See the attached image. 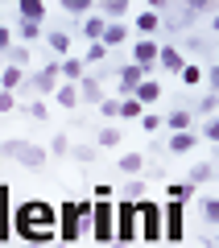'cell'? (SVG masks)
Masks as SVG:
<instances>
[{"instance_id": "obj_1", "label": "cell", "mask_w": 219, "mask_h": 248, "mask_svg": "<svg viewBox=\"0 0 219 248\" xmlns=\"http://www.w3.org/2000/svg\"><path fill=\"white\" fill-rule=\"evenodd\" d=\"M13 236L25 244H54L58 240V207L46 199H29V203H13Z\"/></svg>"}, {"instance_id": "obj_2", "label": "cell", "mask_w": 219, "mask_h": 248, "mask_svg": "<svg viewBox=\"0 0 219 248\" xmlns=\"http://www.w3.org/2000/svg\"><path fill=\"white\" fill-rule=\"evenodd\" d=\"M87 232H91V203L66 199V203L58 207V240L62 244H75V240H83Z\"/></svg>"}, {"instance_id": "obj_3", "label": "cell", "mask_w": 219, "mask_h": 248, "mask_svg": "<svg viewBox=\"0 0 219 248\" xmlns=\"http://www.w3.org/2000/svg\"><path fill=\"white\" fill-rule=\"evenodd\" d=\"M91 236L99 248L116 244V199H95L91 203Z\"/></svg>"}, {"instance_id": "obj_4", "label": "cell", "mask_w": 219, "mask_h": 248, "mask_svg": "<svg viewBox=\"0 0 219 248\" xmlns=\"http://www.w3.org/2000/svg\"><path fill=\"white\" fill-rule=\"evenodd\" d=\"M58 83H62V75H58V58H50L46 66H37V71L25 75V87H21V91H29V99H54Z\"/></svg>"}, {"instance_id": "obj_5", "label": "cell", "mask_w": 219, "mask_h": 248, "mask_svg": "<svg viewBox=\"0 0 219 248\" xmlns=\"http://www.w3.org/2000/svg\"><path fill=\"white\" fill-rule=\"evenodd\" d=\"M0 157H13V161H21V166H29V170H42L46 157H50V149H42V145H33V141H4L0 145Z\"/></svg>"}, {"instance_id": "obj_6", "label": "cell", "mask_w": 219, "mask_h": 248, "mask_svg": "<svg viewBox=\"0 0 219 248\" xmlns=\"http://www.w3.org/2000/svg\"><path fill=\"white\" fill-rule=\"evenodd\" d=\"M137 240H149V244H157L161 240V203H153V199H141L137 203Z\"/></svg>"}, {"instance_id": "obj_7", "label": "cell", "mask_w": 219, "mask_h": 248, "mask_svg": "<svg viewBox=\"0 0 219 248\" xmlns=\"http://www.w3.org/2000/svg\"><path fill=\"white\" fill-rule=\"evenodd\" d=\"M157 54H161L157 37H137V42H132V66H141L145 79H153V71H157Z\"/></svg>"}, {"instance_id": "obj_8", "label": "cell", "mask_w": 219, "mask_h": 248, "mask_svg": "<svg viewBox=\"0 0 219 248\" xmlns=\"http://www.w3.org/2000/svg\"><path fill=\"white\" fill-rule=\"evenodd\" d=\"M182 236H186V207L182 203H166L161 207V240L178 244Z\"/></svg>"}, {"instance_id": "obj_9", "label": "cell", "mask_w": 219, "mask_h": 248, "mask_svg": "<svg viewBox=\"0 0 219 248\" xmlns=\"http://www.w3.org/2000/svg\"><path fill=\"white\" fill-rule=\"evenodd\" d=\"M137 236H141L137 232V203H120V199H116V244L132 248Z\"/></svg>"}, {"instance_id": "obj_10", "label": "cell", "mask_w": 219, "mask_h": 248, "mask_svg": "<svg viewBox=\"0 0 219 248\" xmlns=\"http://www.w3.org/2000/svg\"><path fill=\"white\" fill-rule=\"evenodd\" d=\"M13 240V186L0 182V248Z\"/></svg>"}, {"instance_id": "obj_11", "label": "cell", "mask_w": 219, "mask_h": 248, "mask_svg": "<svg viewBox=\"0 0 219 248\" xmlns=\"http://www.w3.org/2000/svg\"><path fill=\"white\" fill-rule=\"evenodd\" d=\"M145 83V71L141 66H132V62H124L120 71H116V91H120V99H132V91Z\"/></svg>"}, {"instance_id": "obj_12", "label": "cell", "mask_w": 219, "mask_h": 248, "mask_svg": "<svg viewBox=\"0 0 219 248\" xmlns=\"http://www.w3.org/2000/svg\"><path fill=\"white\" fill-rule=\"evenodd\" d=\"M46 0H17V17L29 21V25H46Z\"/></svg>"}, {"instance_id": "obj_13", "label": "cell", "mask_w": 219, "mask_h": 248, "mask_svg": "<svg viewBox=\"0 0 219 248\" xmlns=\"http://www.w3.org/2000/svg\"><path fill=\"white\" fill-rule=\"evenodd\" d=\"M157 66L166 75H182V66H186V54L178 50V46H161V54H157Z\"/></svg>"}, {"instance_id": "obj_14", "label": "cell", "mask_w": 219, "mask_h": 248, "mask_svg": "<svg viewBox=\"0 0 219 248\" xmlns=\"http://www.w3.org/2000/svg\"><path fill=\"white\" fill-rule=\"evenodd\" d=\"M46 46H50V50H54V58H70V29H46Z\"/></svg>"}, {"instance_id": "obj_15", "label": "cell", "mask_w": 219, "mask_h": 248, "mask_svg": "<svg viewBox=\"0 0 219 248\" xmlns=\"http://www.w3.org/2000/svg\"><path fill=\"white\" fill-rule=\"evenodd\" d=\"M108 95V91L104 87H99V75H83V79H79V104H99V99H104Z\"/></svg>"}, {"instance_id": "obj_16", "label": "cell", "mask_w": 219, "mask_h": 248, "mask_svg": "<svg viewBox=\"0 0 219 248\" xmlns=\"http://www.w3.org/2000/svg\"><path fill=\"white\" fill-rule=\"evenodd\" d=\"M161 91H166V87H161L157 79H145V83H141L137 91H132V99H137V104L145 108V112H149V108H153V104H157V99H161Z\"/></svg>"}, {"instance_id": "obj_17", "label": "cell", "mask_w": 219, "mask_h": 248, "mask_svg": "<svg viewBox=\"0 0 219 248\" xmlns=\"http://www.w3.org/2000/svg\"><path fill=\"white\" fill-rule=\"evenodd\" d=\"M161 124H166V133H170V137H174V133H190V128H194V112H186V108H174V112H170Z\"/></svg>"}, {"instance_id": "obj_18", "label": "cell", "mask_w": 219, "mask_h": 248, "mask_svg": "<svg viewBox=\"0 0 219 248\" xmlns=\"http://www.w3.org/2000/svg\"><path fill=\"white\" fill-rule=\"evenodd\" d=\"M132 29H137V37H153V33L161 29V13L141 9V13H137V21H132Z\"/></svg>"}, {"instance_id": "obj_19", "label": "cell", "mask_w": 219, "mask_h": 248, "mask_svg": "<svg viewBox=\"0 0 219 248\" xmlns=\"http://www.w3.org/2000/svg\"><path fill=\"white\" fill-rule=\"evenodd\" d=\"M128 37H132V29L124 25V21H108V25H104V37H99V42L112 50V46H124Z\"/></svg>"}, {"instance_id": "obj_20", "label": "cell", "mask_w": 219, "mask_h": 248, "mask_svg": "<svg viewBox=\"0 0 219 248\" xmlns=\"http://www.w3.org/2000/svg\"><path fill=\"white\" fill-rule=\"evenodd\" d=\"M25 75H29V71H21V66H9V62H4V71H0V91H13V95H17V91L25 87Z\"/></svg>"}, {"instance_id": "obj_21", "label": "cell", "mask_w": 219, "mask_h": 248, "mask_svg": "<svg viewBox=\"0 0 219 248\" xmlns=\"http://www.w3.org/2000/svg\"><path fill=\"white\" fill-rule=\"evenodd\" d=\"M54 104H58L62 112L79 108V83H58V91H54Z\"/></svg>"}, {"instance_id": "obj_22", "label": "cell", "mask_w": 219, "mask_h": 248, "mask_svg": "<svg viewBox=\"0 0 219 248\" xmlns=\"http://www.w3.org/2000/svg\"><path fill=\"white\" fill-rule=\"evenodd\" d=\"M145 190H149V186H145V178H128L116 195H120V203H141V199H145Z\"/></svg>"}, {"instance_id": "obj_23", "label": "cell", "mask_w": 219, "mask_h": 248, "mask_svg": "<svg viewBox=\"0 0 219 248\" xmlns=\"http://www.w3.org/2000/svg\"><path fill=\"white\" fill-rule=\"evenodd\" d=\"M95 13L104 21H124V13H128V0H99Z\"/></svg>"}, {"instance_id": "obj_24", "label": "cell", "mask_w": 219, "mask_h": 248, "mask_svg": "<svg viewBox=\"0 0 219 248\" xmlns=\"http://www.w3.org/2000/svg\"><path fill=\"white\" fill-rule=\"evenodd\" d=\"M58 75H62V83H79L83 75H87V66H83V58H62Z\"/></svg>"}, {"instance_id": "obj_25", "label": "cell", "mask_w": 219, "mask_h": 248, "mask_svg": "<svg viewBox=\"0 0 219 248\" xmlns=\"http://www.w3.org/2000/svg\"><path fill=\"white\" fill-rule=\"evenodd\" d=\"M116 170L128 174V178H141L145 174V157H141V153H124V157H116Z\"/></svg>"}, {"instance_id": "obj_26", "label": "cell", "mask_w": 219, "mask_h": 248, "mask_svg": "<svg viewBox=\"0 0 219 248\" xmlns=\"http://www.w3.org/2000/svg\"><path fill=\"white\" fill-rule=\"evenodd\" d=\"M194 145H199L194 128H190V133H174V137H166V149H170V153H190Z\"/></svg>"}, {"instance_id": "obj_27", "label": "cell", "mask_w": 219, "mask_h": 248, "mask_svg": "<svg viewBox=\"0 0 219 248\" xmlns=\"http://www.w3.org/2000/svg\"><path fill=\"white\" fill-rule=\"evenodd\" d=\"M190 199H194V186H190V182H170V186H166V203H182V207H186Z\"/></svg>"}, {"instance_id": "obj_28", "label": "cell", "mask_w": 219, "mask_h": 248, "mask_svg": "<svg viewBox=\"0 0 219 248\" xmlns=\"http://www.w3.org/2000/svg\"><path fill=\"white\" fill-rule=\"evenodd\" d=\"M62 13H66V17H83V21H87L91 13H95V4H91V0H62Z\"/></svg>"}, {"instance_id": "obj_29", "label": "cell", "mask_w": 219, "mask_h": 248, "mask_svg": "<svg viewBox=\"0 0 219 248\" xmlns=\"http://www.w3.org/2000/svg\"><path fill=\"white\" fill-rule=\"evenodd\" d=\"M104 25L108 21L99 17V13H91V17L83 21V37H87V42H99V37H104Z\"/></svg>"}, {"instance_id": "obj_30", "label": "cell", "mask_w": 219, "mask_h": 248, "mask_svg": "<svg viewBox=\"0 0 219 248\" xmlns=\"http://www.w3.org/2000/svg\"><path fill=\"white\" fill-rule=\"evenodd\" d=\"M13 37H17L21 46H33L37 37H42V25H29V21H17V33H13Z\"/></svg>"}, {"instance_id": "obj_31", "label": "cell", "mask_w": 219, "mask_h": 248, "mask_svg": "<svg viewBox=\"0 0 219 248\" xmlns=\"http://www.w3.org/2000/svg\"><path fill=\"white\" fill-rule=\"evenodd\" d=\"M104 58H108V46L104 42H91L87 54H83V66H104Z\"/></svg>"}, {"instance_id": "obj_32", "label": "cell", "mask_w": 219, "mask_h": 248, "mask_svg": "<svg viewBox=\"0 0 219 248\" xmlns=\"http://www.w3.org/2000/svg\"><path fill=\"white\" fill-rule=\"evenodd\" d=\"M4 62H9V66H21V71H25V66H29V46L13 42V50L4 54Z\"/></svg>"}, {"instance_id": "obj_33", "label": "cell", "mask_w": 219, "mask_h": 248, "mask_svg": "<svg viewBox=\"0 0 219 248\" xmlns=\"http://www.w3.org/2000/svg\"><path fill=\"white\" fill-rule=\"evenodd\" d=\"M211 174H215V166H211V161H194V166H190V174H186V182H190V186H199V182H207Z\"/></svg>"}, {"instance_id": "obj_34", "label": "cell", "mask_w": 219, "mask_h": 248, "mask_svg": "<svg viewBox=\"0 0 219 248\" xmlns=\"http://www.w3.org/2000/svg\"><path fill=\"white\" fill-rule=\"evenodd\" d=\"M178 79H182L186 87H199V83H203V66H199V62H186V66H182V75H178Z\"/></svg>"}, {"instance_id": "obj_35", "label": "cell", "mask_w": 219, "mask_h": 248, "mask_svg": "<svg viewBox=\"0 0 219 248\" xmlns=\"http://www.w3.org/2000/svg\"><path fill=\"white\" fill-rule=\"evenodd\" d=\"M141 116H145V108L137 99H120V120H141Z\"/></svg>"}, {"instance_id": "obj_36", "label": "cell", "mask_w": 219, "mask_h": 248, "mask_svg": "<svg viewBox=\"0 0 219 248\" xmlns=\"http://www.w3.org/2000/svg\"><path fill=\"white\" fill-rule=\"evenodd\" d=\"M99 145H104V149L120 145V128H116V124H104V128H99Z\"/></svg>"}, {"instance_id": "obj_37", "label": "cell", "mask_w": 219, "mask_h": 248, "mask_svg": "<svg viewBox=\"0 0 219 248\" xmlns=\"http://www.w3.org/2000/svg\"><path fill=\"white\" fill-rule=\"evenodd\" d=\"M99 112H104L108 120H116V116H120V95H104L99 99Z\"/></svg>"}, {"instance_id": "obj_38", "label": "cell", "mask_w": 219, "mask_h": 248, "mask_svg": "<svg viewBox=\"0 0 219 248\" xmlns=\"http://www.w3.org/2000/svg\"><path fill=\"white\" fill-rule=\"evenodd\" d=\"M199 112H203V116H215V112H219V95H215V91H207V95L199 99Z\"/></svg>"}, {"instance_id": "obj_39", "label": "cell", "mask_w": 219, "mask_h": 248, "mask_svg": "<svg viewBox=\"0 0 219 248\" xmlns=\"http://www.w3.org/2000/svg\"><path fill=\"white\" fill-rule=\"evenodd\" d=\"M25 112L33 116V120H46V116H50V108H46V99H29V104H25Z\"/></svg>"}, {"instance_id": "obj_40", "label": "cell", "mask_w": 219, "mask_h": 248, "mask_svg": "<svg viewBox=\"0 0 219 248\" xmlns=\"http://www.w3.org/2000/svg\"><path fill=\"white\" fill-rule=\"evenodd\" d=\"M203 83H207V87L219 95V66H215V62H211V66H203Z\"/></svg>"}, {"instance_id": "obj_41", "label": "cell", "mask_w": 219, "mask_h": 248, "mask_svg": "<svg viewBox=\"0 0 219 248\" xmlns=\"http://www.w3.org/2000/svg\"><path fill=\"white\" fill-rule=\"evenodd\" d=\"M199 133L207 137V141H215V145H219V116H207V124H203Z\"/></svg>"}, {"instance_id": "obj_42", "label": "cell", "mask_w": 219, "mask_h": 248, "mask_svg": "<svg viewBox=\"0 0 219 248\" xmlns=\"http://www.w3.org/2000/svg\"><path fill=\"white\" fill-rule=\"evenodd\" d=\"M203 219H207V223H219V199H203Z\"/></svg>"}, {"instance_id": "obj_43", "label": "cell", "mask_w": 219, "mask_h": 248, "mask_svg": "<svg viewBox=\"0 0 219 248\" xmlns=\"http://www.w3.org/2000/svg\"><path fill=\"white\" fill-rule=\"evenodd\" d=\"M62 153H70V141H66V133H58L50 141V157H62Z\"/></svg>"}, {"instance_id": "obj_44", "label": "cell", "mask_w": 219, "mask_h": 248, "mask_svg": "<svg viewBox=\"0 0 219 248\" xmlns=\"http://www.w3.org/2000/svg\"><path fill=\"white\" fill-rule=\"evenodd\" d=\"M137 124L145 128V133H157V128H161V116H157V112H145V116H141Z\"/></svg>"}, {"instance_id": "obj_45", "label": "cell", "mask_w": 219, "mask_h": 248, "mask_svg": "<svg viewBox=\"0 0 219 248\" xmlns=\"http://www.w3.org/2000/svg\"><path fill=\"white\" fill-rule=\"evenodd\" d=\"M13 42H17V37H13V29H9V25H0V58L13 50Z\"/></svg>"}, {"instance_id": "obj_46", "label": "cell", "mask_w": 219, "mask_h": 248, "mask_svg": "<svg viewBox=\"0 0 219 248\" xmlns=\"http://www.w3.org/2000/svg\"><path fill=\"white\" fill-rule=\"evenodd\" d=\"M75 161H95V145H75Z\"/></svg>"}, {"instance_id": "obj_47", "label": "cell", "mask_w": 219, "mask_h": 248, "mask_svg": "<svg viewBox=\"0 0 219 248\" xmlns=\"http://www.w3.org/2000/svg\"><path fill=\"white\" fill-rule=\"evenodd\" d=\"M186 50H194V54H207V37L190 33V37H186Z\"/></svg>"}, {"instance_id": "obj_48", "label": "cell", "mask_w": 219, "mask_h": 248, "mask_svg": "<svg viewBox=\"0 0 219 248\" xmlns=\"http://www.w3.org/2000/svg\"><path fill=\"white\" fill-rule=\"evenodd\" d=\"M13 108H17V95L13 91H0V112H13Z\"/></svg>"}, {"instance_id": "obj_49", "label": "cell", "mask_w": 219, "mask_h": 248, "mask_svg": "<svg viewBox=\"0 0 219 248\" xmlns=\"http://www.w3.org/2000/svg\"><path fill=\"white\" fill-rule=\"evenodd\" d=\"M95 199H116V186H108V182H99V186H95Z\"/></svg>"}, {"instance_id": "obj_50", "label": "cell", "mask_w": 219, "mask_h": 248, "mask_svg": "<svg viewBox=\"0 0 219 248\" xmlns=\"http://www.w3.org/2000/svg\"><path fill=\"white\" fill-rule=\"evenodd\" d=\"M211 33L219 37V13H215V17H211Z\"/></svg>"}, {"instance_id": "obj_51", "label": "cell", "mask_w": 219, "mask_h": 248, "mask_svg": "<svg viewBox=\"0 0 219 248\" xmlns=\"http://www.w3.org/2000/svg\"><path fill=\"white\" fill-rule=\"evenodd\" d=\"M108 248H128V244H108Z\"/></svg>"}, {"instance_id": "obj_52", "label": "cell", "mask_w": 219, "mask_h": 248, "mask_svg": "<svg viewBox=\"0 0 219 248\" xmlns=\"http://www.w3.org/2000/svg\"><path fill=\"white\" fill-rule=\"evenodd\" d=\"M215 66H219V46H215Z\"/></svg>"}, {"instance_id": "obj_53", "label": "cell", "mask_w": 219, "mask_h": 248, "mask_svg": "<svg viewBox=\"0 0 219 248\" xmlns=\"http://www.w3.org/2000/svg\"><path fill=\"white\" fill-rule=\"evenodd\" d=\"M25 248H42V244H25Z\"/></svg>"}, {"instance_id": "obj_54", "label": "cell", "mask_w": 219, "mask_h": 248, "mask_svg": "<svg viewBox=\"0 0 219 248\" xmlns=\"http://www.w3.org/2000/svg\"><path fill=\"white\" fill-rule=\"evenodd\" d=\"M0 71H4V58H0Z\"/></svg>"}]
</instances>
